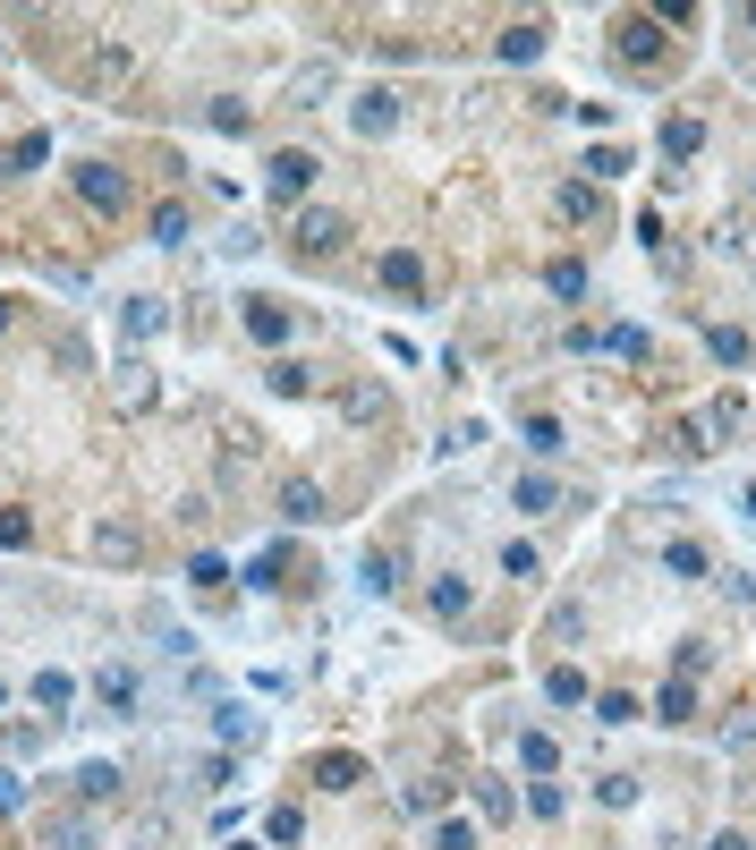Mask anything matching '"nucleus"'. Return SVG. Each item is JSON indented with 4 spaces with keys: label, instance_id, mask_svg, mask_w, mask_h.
I'll return each mask as SVG.
<instances>
[{
    "label": "nucleus",
    "instance_id": "1",
    "mask_svg": "<svg viewBox=\"0 0 756 850\" xmlns=\"http://www.w3.org/2000/svg\"><path fill=\"white\" fill-rule=\"evenodd\" d=\"M290 239H298V255L315 264V255H332L341 239H349V221H341V213H315V204H306V213H298V230H290Z\"/></svg>",
    "mask_w": 756,
    "mask_h": 850
},
{
    "label": "nucleus",
    "instance_id": "2",
    "mask_svg": "<svg viewBox=\"0 0 756 850\" xmlns=\"http://www.w3.org/2000/svg\"><path fill=\"white\" fill-rule=\"evenodd\" d=\"M77 196L94 204V213H119V204H128V179H119L111 162H86V170H77Z\"/></svg>",
    "mask_w": 756,
    "mask_h": 850
},
{
    "label": "nucleus",
    "instance_id": "3",
    "mask_svg": "<svg viewBox=\"0 0 756 850\" xmlns=\"http://www.w3.org/2000/svg\"><path fill=\"white\" fill-rule=\"evenodd\" d=\"M620 60H629V68H655V60H663L655 17H620Z\"/></svg>",
    "mask_w": 756,
    "mask_h": 850
},
{
    "label": "nucleus",
    "instance_id": "4",
    "mask_svg": "<svg viewBox=\"0 0 756 850\" xmlns=\"http://www.w3.org/2000/svg\"><path fill=\"white\" fill-rule=\"evenodd\" d=\"M315 783H323V791H357V783H366V757L323 749V757H315Z\"/></svg>",
    "mask_w": 756,
    "mask_h": 850
},
{
    "label": "nucleus",
    "instance_id": "5",
    "mask_svg": "<svg viewBox=\"0 0 756 850\" xmlns=\"http://www.w3.org/2000/svg\"><path fill=\"white\" fill-rule=\"evenodd\" d=\"M315 188V153H272V196H306Z\"/></svg>",
    "mask_w": 756,
    "mask_h": 850
},
{
    "label": "nucleus",
    "instance_id": "6",
    "mask_svg": "<svg viewBox=\"0 0 756 850\" xmlns=\"http://www.w3.org/2000/svg\"><path fill=\"white\" fill-rule=\"evenodd\" d=\"M94 698L111 706V714H137V672H119V663H102V672H94Z\"/></svg>",
    "mask_w": 756,
    "mask_h": 850
},
{
    "label": "nucleus",
    "instance_id": "7",
    "mask_svg": "<svg viewBox=\"0 0 756 850\" xmlns=\"http://www.w3.org/2000/svg\"><path fill=\"white\" fill-rule=\"evenodd\" d=\"M247 341H264V350H281V341H290V315H281L272 299H255V306H247Z\"/></svg>",
    "mask_w": 756,
    "mask_h": 850
},
{
    "label": "nucleus",
    "instance_id": "8",
    "mask_svg": "<svg viewBox=\"0 0 756 850\" xmlns=\"http://www.w3.org/2000/svg\"><path fill=\"white\" fill-rule=\"evenodd\" d=\"M94 553H102V561H119V570H137V561H145V536H137V528H102Z\"/></svg>",
    "mask_w": 756,
    "mask_h": 850
},
{
    "label": "nucleus",
    "instance_id": "9",
    "mask_svg": "<svg viewBox=\"0 0 756 850\" xmlns=\"http://www.w3.org/2000/svg\"><path fill=\"white\" fill-rule=\"evenodd\" d=\"M425 604H434V621H459V612L476 604V587H467V579L451 570V579H434V596H425Z\"/></svg>",
    "mask_w": 756,
    "mask_h": 850
},
{
    "label": "nucleus",
    "instance_id": "10",
    "mask_svg": "<svg viewBox=\"0 0 756 850\" xmlns=\"http://www.w3.org/2000/svg\"><path fill=\"white\" fill-rule=\"evenodd\" d=\"M366 587H374V596H392V587H400V553H392V545L366 553Z\"/></svg>",
    "mask_w": 756,
    "mask_h": 850
},
{
    "label": "nucleus",
    "instance_id": "11",
    "mask_svg": "<svg viewBox=\"0 0 756 850\" xmlns=\"http://www.w3.org/2000/svg\"><path fill=\"white\" fill-rule=\"evenodd\" d=\"M706 350L722 357V366H740V357H748V332H740V323H706Z\"/></svg>",
    "mask_w": 756,
    "mask_h": 850
},
{
    "label": "nucleus",
    "instance_id": "12",
    "mask_svg": "<svg viewBox=\"0 0 756 850\" xmlns=\"http://www.w3.org/2000/svg\"><path fill=\"white\" fill-rule=\"evenodd\" d=\"M536 51H544V26H510V35H502V60H510V68H527Z\"/></svg>",
    "mask_w": 756,
    "mask_h": 850
},
{
    "label": "nucleus",
    "instance_id": "13",
    "mask_svg": "<svg viewBox=\"0 0 756 850\" xmlns=\"http://www.w3.org/2000/svg\"><path fill=\"white\" fill-rule=\"evenodd\" d=\"M383 281H392V290H400V299H408V290L425 281V264H417V255H408V248H392V255H383Z\"/></svg>",
    "mask_w": 756,
    "mask_h": 850
},
{
    "label": "nucleus",
    "instance_id": "14",
    "mask_svg": "<svg viewBox=\"0 0 756 850\" xmlns=\"http://www.w3.org/2000/svg\"><path fill=\"white\" fill-rule=\"evenodd\" d=\"M544 698H553V706H587V672H569V663L544 672Z\"/></svg>",
    "mask_w": 756,
    "mask_h": 850
},
{
    "label": "nucleus",
    "instance_id": "15",
    "mask_svg": "<svg viewBox=\"0 0 756 850\" xmlns=\"http://www.w3.org/2000/svg\"><path fill=\"white\" fill-rule=\"evenodd\" d=\"M689 714H697V689H689V681H671V689L655 698V723H689Z\"/></svg>",
    "mask_w": 756,
    "mask_h": 850
},
{
    "label": "nucleus",
    "instance_id": "16",
    "mask_svg": "<svg viewBox=\"0 0 756 850\" xmlns=\"http://www.w3.org/2000/svg\"><path fill=\"white\" fill-rule=\"evenodd\" d=\"M281 519H323V494H315V485H281Z\"/></svg>",
    "mask_w": 756,
    "mask_h": 850
},
{
    "label": "nucleus",
    "instance_id": "17",
    "mask_svg": "<svg viewBox=\"0 0 756 850\" xmlns=\"http://www.w3.org/2000/svg\"><path fill=\"white\" fill-rule=\"evenodd\" d=\"M392 119H400V111H392V94H366V102H357V137H383Z\"/></svg>",
    "mask_w": 756,
    "mask_h": 850
},
{
    "label": "nucleus",
    "instance_id": "18",
    "mask_svg": "<svg viewBox=\"0 0 756 850\" xmlns=\"http://www.w3.org/2000/svg\"><path fill=\"white\" fill-rule=\"evenodd\" d=\"M510 502H518V510H553V477H518V485H510Z\"/></svg>",
    "mask_w": 756,
    "mask_h": 850
},
{
    "label": "nucleus",
    "instance_id": "19",
    "mask_svg": "<svg viewBox=\"0 0 756 850\" xmlns=\"http://www.w3.org/2000/svg\"><path fill=\"white\" fill-rule=\"evenodd\" d=\"M544 281H553V299H587V264H569V255H561Z\"/></svg>",
    "mask_w": 756,
    "mask_h": 850
},
{
    "label": "nucleus",
    "instance_id": "20",
    "mask_svg": "<svg viewBox=\"0 0 756 850\" xmlns=\"http://www.w3.org/2000/svg\"><path fill=\"white\" fill-rule=\"evenodd\" d=\"M663 570H671V579H706V553L697 545H663Z\"/></svg>",
    "mask_w": 756,
    "mask_h": 850
},
{
    "label": "nucleus",
    "instance_id": "21",
    "mask_svg": "<svg viewBox=\"0 0 756 850\" xmlns=\"http://www.w3.org/2000/svg\"><path fill=\"white\" fill-rule=\"evenodd\" d=\"M77 791H86V800H119V765H86Z\"/></svg>",
    "mask_w": 756,
    "mask_h": 850
},
{
    "label": "nucleus",
    "instance_id": "22",
    "mask_svg": "<svg viewBox=\"0 0 756 850\" xmlns=\"http://www.w3.org/2000/svg\"><path fill=\"white\" fill-rule=\"evenodd\" d=\"M51 850H94V825H86V816H60V825H51Z\"/></svg>",
    "mask_w": 756,
    "mask_h": 850
},
{
    "label": "nucleus",
    "instance_id": "23",
    "mask_svg": "<svg viewBox=\"0 0 756 850\" xmlns=\"http://www.w3.org/2000/svg\"><path fill=\"white\" fill-rule=\"evenodd\" d=\"M119 392H128V408H145V401H153V366H137V357H128V366H119Z\"/></svg>",
    "mask_w": 756,
    "mask_h": 850
},
{
    "label": "nucleus",
    "instance_id": "24",
    "mask_svg": "<svg viewBox=\"0 0 756 850\" xmlns=\"http://www.w3.org/2000/svg\"><path fill=\"white\" fill-rule=\"evenodd\" d=\"M0 545L26 553V545H35V519H26V510H0Z\"/></svg>",
    "mask_w": 756,
    "mask_h": 850
},
{
    "label": "nucleus",
    "instance_id": "25",
    "mask_svg": "<svg viewBox=\"0 0 756 850\" xmlns=\"http://www.w3.org/2000/svg\"><path fill=\"white\" fill-rule=\"evenodd\" d=\"M663 145H671V153H680V162H689V153L706 145V128H697V119H671V128H663Z\"/></svg>",
    "mask_w": 756,
    "mask_h": 850
},
{
    "label": "nucleus",
    "instance_id": "26",
    "mask_svg": "<svg viewBox=\"0 0 756 850\" xmlns=\"http://www.w3.org/2000/svg\"><path fill=\"white\" fill-rule=\"evenodd\" d=\"M188 579H196L204 596H221V587H230V570H221V561H213V553H196V561H188Z\"/></svg>",
    "mask_w": 756,
    "mask_h": 850
},
{
    "label": "nucleus",
    "instance_id": "27",
    "mask_svg": "<svg viewBox=\"0 0 756 850\" xmlns=\"http://www.w3.org/2000/svg\"><path fill=\"white\" fill-rule=\"evenodd\" d=\"M128 332H137V341L162 332V299H128Z\"/></svg>",
    "mask_w": 756,
    "mask_h": 850
},
{
    "label": "nucleus",
    "instance_id": "28",
    "mask_svg": "<svg viewBox=\"0 0 756 850\" xmlns=\"http://www.w3.org/2000/svg\"><path fill=\"white\" fill-rule=\"evenodd\" d=\"M527 451H544V459H553V451H569V443H561L553 417H527Z\"/></svg>",
    "mask_w": 756,
    "mask_h": 850
},
{
    "label": "nucleus",
    "instance_id": "29",
    "mask_svg": "<svg viewBox=\"0 0 756 850\" xmlns=\"http://www.w3.org/2000/svg\"><path fill=\"white\" fill-rule=\"evenodd\" d=\"M77 689H68V672H35V706H68Z\"/></svg>",
    "mask_w": 756,
    "mask_h": 850
},
{
    "label": "nucleus",
    "instance_id": "30",
    "mask_svg": "<svg viewBox=\"0 0 756 850\" xmlns=\"http://www.w3.org/2000/svg\"><path fill=\"white\" fill-rule=\"evenodd\" d=\"M153 239H162V248H179V239H188V213H179V204H162V213H153Z\"/></svg>",
    "mask_w": 756,
    "mask_h": 850
},
{
    "label": "nucleus",
    "instance_id": "31",
    "mask_svg": "<svg viewBox=\"0 0 756 850\" xmlns=\"http://www.w3.org/2000/svg\"><path fill=\"white\" fill-rule=\"evenodd\" d=\"M595 714H604V723H638V698H629V689H604V698H595Z\"/></svg>",
    "mask_w": 756,
    "mask_h": 850
},
{
    "label": "nucleus",
    "instance_id": "32",
    "mask_svg": "<svg viewBox=\"0 0 756 850\" xmlns=\"http://www.w3.org/2000/svg\"><path fill=\"white\" fill-rule=\"evenodd\" d=\"M213 723H221V740H255V714H247V706H221Z\"/></svg>",
    "mask_w": 756,
    "mask_h": 850
},
{
    "label": "nucleus",
    "instance_id": "33",
    "mask_svg": "<svg viewBox=\"0 0 756 850\" xmlns=\"http://www.w3.org/2000/svg\"><path fill=\"white\" fill-rule=\"evenodd\" d=\"M518 757H527L536 774H553V740H544V732H518Z\"/></svg>",
    "mask_w": 756,
    "mask_h": 850
},
{
    "label": "nucleus",
    "instance_id": "34",
    "mask_svg": "<svg viewBox=\"0 0 756 850\" xmlns=\"http://www.w3.org/2000/svg\"><path fill=\"white\" fill-rule=\"evenodd\" d=\"M43 153H51V137H17V145H9V170H35Z\"/></svg>",
    "mask_w": 756,
    "mask_h": 850
},
{
    "label": "nucleus",
    "instance_id": "35",
    "mask_svg": "<svg viewBox=\"0 0 756 850\" xmlns=\"http://www.w3.org/2000/svg\"><path fill=\"white\" fill-rule=\"evenodd\" d=\"M587 170H595V179H620V170H629V153H620V145H595V153H587Z\"/></svg>",
    "mask_w": 756,
    "mask_h": 850
},
{
    "label": "nucleus",
    "instance_id": "36",
    "mask_svg": "<svg viewBox=\"0 0 756 850\" xmlns=\"http://www.w3.org/2000/svg\"><path fill=\"white\" fill-rule=\"evenodd\" d=\"M349 417H392V401H383L374 383H357V392H349Z\"/></svg>",
    "mask_w": 756,
    "mask_h": 850
},
{
    "label": "nucleus",
    "instance_id": "37",
    "mask_svg": "<svg viewBox=\"0 0 756 850\" xmlns=\"http://www.w3.org/2000/svg\"><path fill=\"white\" fill-rule=\"evenodd\" d=\"M434 850H476V834H467L459 816H443V825H434Z\"/></svg>",
    "mask_w": 756,
    "mask_h": 850
},
{
    "label": "nucleus",
    "instance_id": "38",
    "mask_svg": "<svg viewBox=\"0 0 756 850\" xmlns=\"http://www.w3.org/2000/svg\"><path fill=\"white\" fill-rule=\"evenodd\" d=\"M561 213L569 221H595V188H561Z\"/></svg>",
    "mask_w": 756,
    "mask_h": 850
},
{
    "label": "nucleus",
    "instance_id": "39",
    "mask_svg": "<svg viewBox=\"0 0 756 850\" xmlns=\"http://www.w3.org/2000/svg\"><path fill=\"white\" fill-rule=\"evenodd\" d=\"M502 570L510 579H536V545H502Z\"/></svg>",
    "mask_w": 756,
    "mask_h": 850
},
{
    "label": "nucleus",
    "instance_id": "40",
    "mask_svg": "<svg viewBox=\"0 0 756 850\" xmlns=\"http://www.w3.org/2000/svg\"><path fill=\"white\" fill-rule=\"evenodd\" d=\"M527 808H536V816H561L569 800H561V783H536V791H527Z\"/></svg>",
    "mask_w": 756,
    "mask_h": 850
},
{
    "label": "nucleus",
    "instance_id": "41",
    "mask_svg": "<svg viewBox=\"0 0 756 850\" xmlns=\"http://www.w3.org/2000/svg\"><path fill=\"white\" fill-rule=\"evenodd\" d=\"M9 808H26V783H17V774H0V816H9Z\"/></svg>",
    "mask_w": 756,
    "mask_h": 850
},
{
    "label": "nucleus",
    "instance_id": "42",
    "mask_svg": "<svg viewBox=\"0 0 756 850\" xmlns=\"http://www.w3.org/2000/svg\"><path fill=\"white\" fill-rule=\"evenodd\" d=\"M706 850H748V834H714V842Z\"/></svg>",
    "mask_w": 756,
    "mask_h": 850
},
{
    "label": "nucleus",
    "instance_id": "43",
    "mask_svg": "<svg viewBox=\"0 0 756 850\" xmlns=\"http://www.w3.org/2000/svg\"><path fill=\"white\" fill-rule=\"evenodd\" d=\"M748 519H756V485H748Z\"/></svg>",
    "mask_w": 756,
    "mask_h": 850
},
{
    "label": "nucleus",
    "instance_id": "44",
    "mask_svg": "<svg viewBox=\"0 0 756 850\" xmlns=\"http://www.w3.org/2000/svg\"><path fill=\"white\" fill-rule=\"evenodd\" d=\"M0 323H9V306H0Z\"/></svg>",
    "mask_w": 756,
    "mask_h": 850
},
{
    "label": "nucleus",
    "instance_id": "45",
    "mask_svg": "<svg viewBox=\"0 0 756 850\" xmlns=\"http://www.w3.org/2000/svg\"><path fill=\"white\" fill-rule=\"evenodd\" d=\"M0 706H9V689H0Z\"/></svg>",
    "mask_w": 756,
    "mask_h": 850
},
{
    "label": "nucleus",
    "instance_id": "46",
    "mask_svg": "<svg viewBox=\"0 0 756 850\" xmlns=\"http://www.w3.org/2000/svg\"><path fill=\"white\" fill-rule=\"evenodd\" d=\"M748 26H756V9H748Z\"/></svg>",
    "mask_w": 756,
    "mask_h": 850
},
{
    "label": "nucleus",
    "instance_id": "47",
    "mask_svg": "<svg viewBox=\"0 0 756 850\" xmlns=\"http://www.w3.org/2000/svg\"><path fill=\"white\" fill-rule=\"evenodd\" d=\"M239 850H255V842H239Z\"/></svg>",
    "mask_w": 756,
    "mask_h": 850
}]
</instances>
